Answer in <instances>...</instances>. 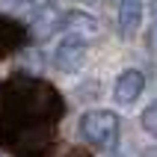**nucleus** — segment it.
Masks as SVG:
<instances>
[{"label":"nucleus","instance_id":"20e7f679","mask_svg":"<svg viewBox=\"0 0 157 157\" xmlns=\"http://www.w3.org/2000/svg\"><path fill=\"white\" fill-rule=\"evenodd\" d=\"M56 30H62V9L56 3H42V6H36V15H33V24L27 33L33 36L36 42H44V39H51Z\"/></svg>","mask_w":157,"mask_h":157},{"label":"nucleus","instance_id":"ddd939ff","mask_svg":"<svg viewBox=\"0 0 157 157\" xmlns=\"http://www.w3.org/2000/svg\"><path fill=\"white\" fill-rule=\"evenodd\" d=\"M148 6H151V12H154V21H157V0H148Z\"/></svg>","mask_w":157,"mask_h":157},{"label":"nucleus","instance_id":"423d86ee","mask_svg":"<svg viewBox=\"0 0 157 157\" xmlns=\"http://www.w3.org/2000/svg\"><path fill=\"white\" fill-rule=\"evenodd\" d=\"M142 89H145V74L140 68H124L116 80V101L119 104H133L136 98L142 95Z\"/></svg>","mask_w":157,"mask_h":157},{"label":"nucleus","instance_id":"f03ea898","mask_svg":"<svg viewBox=\"0 0 157 157\" xmlns=\"http://www.w3.org/2000/svg\"><path fill=\"white\" fill-rule=\"evenodd\" d=\"M119 116L113 110H89L80 116V136L92 145V148H116L119 142Z\"/></svg>","mask_w":157,"mask_h":157},{"label":"nucleus","instance_id":"9b49d317","mask_svg":"<svg viewBox=\"0 0 157 157\" xmlns=\"http://www.w3.org/2000/svg\"><path fill=\"white\" fill-rule=\"evenodd\" d=\"M148 44H151V51L157 53V21H154V27H151V33H148Z\"/></svg>","mask_w":157,"mask_h":157},{"label":"nucleus","instance_id":"6e6552de","mask_svg":"<svg viewBox=\"0 0 157 157\" xmlns=\"http://www.w3.org/2000/svg\"><path fill=\"white\" fill-rule=\"evenodd\" d=\"M62 27L65 30H71V33H89L95 36L98 30H101V24H98L92 15H86V12H68V15H62Z\"/></svg>","mask_w":157,"mask_h":157},{"label":"nucleus","instance_id":"4468645a","mask_svg":"<svg viewBox=\"0 0 157 157\" xmlns=\"http://www.w3.org/2000/svg\"><path fill=\"white\" fill-rule=\"evenodd\" d=\"M80 3H92V0H80Z\"/></svg>","mask_w":157,"mask_h":157},{"label":"nucleus","instance_id":"f257e3e1","mask_svg":"<svg viewBox=\"0 0 157 157\" xmlns=\"http://www.w3.org/2000/svg\"><path fill=\"white\" fill-rule=\"evenodd\" d=\"M59 92L39 77L15 74L0 86V148L15 157H44L62 119Z\"/></svg>","mask_w":157,"mask_h":157},{"label":"nucleus","instance_id":"7ed1b4c3","mask_svg":"<svg viewBox=\"0 0 157 157\" xmlns=\"http://www.w3.org/2000/svg\"><path fill=\"white\" fill-rule=\"evenodd\" d=\"M86 62V42L80 36H65L59 44H56V53H53V65L65 74H74L80 71V65Z\"/></svg>","mask_w":157,"mask_h":157},{"label":"nucleus","instance_id":"39448f33","mask_svg":"<svg viewBox=\"0 0 157 157\" xmlns=\"http://www.w3.org/2000/svg\"><path fill=\"white\" fill-rule=\"evenodd\" d=\"M27 42H30L27 27L18 24L15 18H9V15H0V53H15Z\"/></svg>","mask_w":157,"mask_h":157},{"label":"nucleus","instance_id":"9d476101","mask_svg":"<svg viewBox=\"0 0 157 157\" xmlns=\"http://www.w3.org/2000/svg\"><path fill=\"white\" fill-rule=\"evenodd\" d=\"M39 0H0V6L6 9V12H21V9H30L36 6Z\"/></svg>","mask_w":157,"mask_h":157},{"label":"nucleus","instance_id":"0eeeda50","mask_svg":"<svg viewBox=\"0 0 157 157\" xmlns=\"http://www.w3.org/2000/svg\"><path fill=\"white\" fill-rule=\"evenodd\" d=\"M142 9H145V0H122L119 3V33H122V39H131L140 30Z\"/></svg>","mask_w":157,"mask_h":157},{"label":"nucleus","instance_id":"1a4fd4ad","mask_svg":"<svg viewBox=\"0 0 157 157\" xmlns=\"http://www.w3.org/2000/svg\"><path fill=\"white\" fill-rule=\"evenodd\" d=\"M140 122H142V128H145L151 136H157V101L142 110V119H140Z\"/></svg>","mask_w":157,"mask_h":157},{"label":"nucleus","instance_id":"f8f14e48","mask_svg":"<svg viewBox=\"0 0 157 157\" xmlns=\"http://www.w3.org/2000/svg\"><path fill=\"white\" fill-rule=\"evenodd\" d=\"M62 157H92V154H86V151H80V148H71V151H65Z\"/></svg>","mask_w":157,"mask_h":157}]
</instances>
